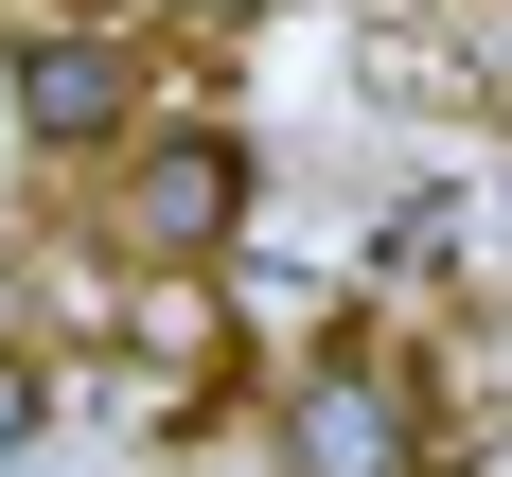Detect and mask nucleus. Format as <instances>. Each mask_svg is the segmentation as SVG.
Instances as JSON below:
<instances>
[{"label": "nucleus", "instance_id": "nucleus-1", "mask_svg": "<svg viewBox=\"0 0 512 477\" xmlns=\"http://www.w3.org/2000/svg\"><path fill=\"white\" fill-rule=\"evenodd\" d=\"M424 460V371L407 354H318L283 389V477H407Z\"/></svg>", "mask_w": 512, "mask_h": 477}, {"label": "nucleus", "instance_id": "nucleus-5", "mask_svg": "<svg viewBox=\"0 0 512 477\" xmlns=\"http://www.w3.org/2000/svg\"><path fill=\"white\" fill-rule=\"evenodd\" d=\"M0 124H18V53H0Z\"/></svg>", "mask_w": 512, "mask_h": 477}, {"label": "nucleus", "instance_id": "nucleus-2", "mask_svg": "<svg viewBox=\"0 0 512 477\" xmlns=\"http://www.w3.org/2000/svg\"><path fill=\"white\" fill-rule=\"evenodd\" d=\"M230 212H248V159L212 142V124L124 142V248H142V265H212V248H230Z\"/></svg>", "mask_w": 512, "mask_h": 477}, {"label": "nucleus", "instance_id": "nucleus-3", "mask_svg": "<svg viewBox=\"0 0 512 477\" xmlns=\"http://www.w3.org/2000/svg\"><path fill=\"white\" fill-rule=\"evenodd\" d=\"M18 124H36L53 159H124L142 142V53L124 36H36L18 53Z\"/></svg>", "mask_w": 512, "mask_h": 477}, {"label": "nucleus", "instance_id": "nucleus-4", "mask_svg": "<svg viewBox=\"0 0 512 477\" xmlns=\"http://www.w3.org/2000/svg\"><path fill=\"white\" fill-rule=\"evenodd\" d=\"M36 442V354H0V460Z\"/></svg>", "mask_w": 512, "mask_h": 477}]
</instances>
